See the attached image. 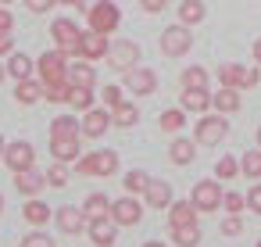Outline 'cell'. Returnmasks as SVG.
Returning <instances> with one entry per match:
<instances>
[{"label": "cell", "instance_id": "cell-1", "mask_svg": "<svg viewBox=\"0 0 261 247\" xmlns=\"http://www.w3.org/2000/svg\"><path fill=\"white\" fill-rule=\"evenodd\" d=\"M68 65H72V58H68V54H61V51L54 47V51H47V54H40V58H36V76H40V83H43V86L68 83Z\"/></svg>", "mask_w": 261, "mask_h": 247}, {"label": "cell", "instance_id": "cell-2", "mask_svg": "<svg viewBox=\"0 0 261 247\" xmlns=\"http://www.w3.org/2000/svg\"><path fill=\"white\" fill-rule=\"evenodd\" d=\"M75 176H115L118 172V154L115 151H90V154H79L72 161Z\"/></svg>", "mask_w": 261, "mask_h": 247}, {"label": "cell", "instance_id": "cell-3", "mask_svg": "<svg viewBox=\"0 0 261 247\" xmlns=\"http://www.w3.org/2000/svg\"><path fill=\"white\" fill-rule=\"evenodd\" d=\"M86 22H90L93 33L111 36V33L122 26V11H118V4H111V0H97V4L86 8Z\"/></svg>", "mask_w": 261, "mask_h": 247}, {"label": "cell", "instance_id": "cell-4", "mask_svg": "<svg viewBox=\"0 0 261 247\" xmlns=\"http://www.w3.org/2000/svg\"><path fill=\"white\" fill-rule=\"evenodd\" d=\"M229 115H200L197 118V126H193V140L200 143V147H215V143H222L225 140V133H229V122H225Z\"/></svg>", "mask_w": 261, "mask_h": 247}, {"label": "cell", "instance_id": "cell-5", "mask_svg": "<svg viewBox=\"0 0 261 247\" xmlns=\"http://www.w3.org/2000/svg\"><path fill=\"white\" fill-rule=\"evenodd\" d=\"M50 36H54V47L68 58H79V43H83V29L72 22V18H58L50 26Z\"/></svg>", "mask_w": 261, "mask_h": 247}, {"label": "cell", "instance_id": "cell-6", "mask_svg": "<svg viewBox=\"0 0 261 247\" xmlns=\"http://www.w3.org/2000/svg\"><path fill=\"white\" fill-rule=\"evenodd\" d=\"M218 83H222V86H232V90H254V86L261 83V76H257V68L225 61V65H218Z\"/></svg>", "mask_w": 261, "mask_h": 247}, {"label": "cell", "instance_id": "cell-7", "mask_svg": "<svg viewBox=\"0 0 261 247\" xmlns=\"http://www.w3.org/2000/svg\"><path fill=\"white\" fill-rule=\"evenodd\" d=\"M158 47H161V54L165 58H182L190 47H193V36H190V26H168L165 33H161V40H158Z\"/></svg>", "mask_w": 261, "mask_h": 247}, {"label": "cell", "instance_id": "cell-8", "mask_svg": "<svg viewBox=\"0 0 261 247\" xmlns=\"http://www.w3.org/2000/svg\"><path fill=\"white\" fill-rule=\"evenodd\" d=\"M222 183L218 179H200V183H193V193H190V201H193V208L197 211H218L222 208Z\"/></svg>", "mask_w": 261, "mask_h": 247}, {"label": "cell", "instance_id": "cell-9", "mask_svg": "<svg viewBox=\"0 0 261 247\" xmlns=\"http://www.w3.org/2000/svg\"><path fill=\"white\" fill-rule=\"evenodd\" d=\"M108 61H111L115 72L136 68V65H140V43H133V40H115V43L108 47Z\"/></svg>", "mask_w": 261, "mask_h": 247}, {"label": "cell", "instance_id": "cell-10", "mask_svg": "<svg viewBox=\"0 0 261 247\" xmlns=\"http://www.w3.org/2000/svg\"><path fill=\"white\" fill-rule=\"evenodd\" d=\"M4 165H8L11 172H29V168L36 165V151H33V143H29V140H15V143H8V147H4Z\"/></svg>", "mask_w": 261, "mask_h": 247}, {"label": "cell", "instance_id": "cell-11", "mask_svg": "<svg viewBox=\"0 0 261 247\" xmlns=\"http://www.w3.org/2000/svg\"><path fill=\"white\" fill-rule=\"evenodd\" d=\"M122 76H125V90H129V93L150 97V93L158 90V76H154L150 68H143V65H136V68H129V72H122Z\"/></svg>", "mask_w": 261, "mask_h": 247}, {"label": "cell", "instance_id": "cell-12", "mask_svg": "<svg viewBox=\"0 0 261 247\" xmlns=\"http://www.w3.org/2000/svg\"><path fill=\"white\" fill-rule=\"evenodd\" d=\"M86 233H90V240H93V247H115V240H118V222L108 215V218H90L86 222Z\"/></svg>", "mask_w": 261, "mask_h": 247}, {"label": "cell", "instance_id": "cell-13", "mask_svg": "<svg viewBox=\"0 0 261 247\" xmlns=\"http://www.w3.org/2000/svg\"><path fill=\"white\" fill-rule=\"evenodd\" d=\"M111 218H115L118 226H136V222L143 218V208H140V201H136L133 193H125V197L111 201Z\"/></svg>", "mask_w": 261, "mask_h": 247}, {"label": "cell", "instance_id": "cell-14", "mask_svg": "<svg viewBox=\"0 0 261 247\" xmlns=\"http://www.w3.org/2000/svg\"><path fill=\"white\" fill-rule=\"evenodd\" d=\"M79 126H83V136H90V140L104 136L108 126H111V108H90V111H83Z\"/></svg>", "mask_w": 261, "mask_h": 247}, {"label": "cell", "instance_id": "cell-15", "mask_svg": "<svg viewBox=\"0 0 261 247\" xmlns=\"http://www.w3.org/2000/svg\"><path fill=\"white\" fill-rule=\"evenodd\" d=\"M54 222H58V229H61L65 236H75V233H83V226H86V215H83V208L61 204V208L54 211Z\"/></svg>", "mask_w": 261, "mask_h": 247}, {"label": "cell", "instance_id": "cell-16", "mask_svg": "<svg viewBox=\"0 0 261 247\" xmlns=\"http://www.w3.org/2000/svg\"><path fill=\"white\" fill-rule=\"evenodd\" d=\"M108 36L104 33H93V29H86L83 33V43H79V58H86V61H100V58H108Z\"/></svg>", "mask_w": 261, "mask_h": 247}, {"label": "cell", "instance_id": "cell-17", "mask_svg": "<svg viewBox=\"0 0 261 247\" xmlns=\"http://www.w3.org/2000/svg\"><path fill=\"white\" fill-rule=\"evenodd\" d=\"M143 201H147V208H168V204H172V186H168V179H147Z\"/></svg>", "mask_w": 261, "mask_h": 247}, {"label": "cell", "instance_id": "cell-18", "mask_svg": "<svg viewBox=\"0 0 261 247\" xmlns=\"http://www.w3.org/2000/svg\"><path fill=\"white\" fill-rule=\"evenodd\" d=\"M43 186H47V176H43V172H36V168H29V172H15V190H18L22 197H36Z\"/></svg>", "mask_w": 261, "mask_h": 247}, {"label": "cell", "instance_id": "cell-19", "mask_svg": "<svg viewBox=\"0 0 261 247\" xmlns=\"http://www.w3.org/2000/svg\"><path fill=\"white\" fill-rule=\"evenodd\" d=\"M68 83L72 86H97V68L86 61V58H75L68 65Z\"/></svg>", "mask_w": 261, "mask_h": 247}, {"label": "cell", "instance_id": "cell-20", "mask_svg": "<svg viewBox=\"0 0 261 247\" xmlns=\"http://www.w3.org/2000/svg\"><path fill=\"white\" fill-rule=\"evenodd\" d=\"M211 108H215L218 115H236V111H240V90L222 86L218 93H211Z\"/></svg>", "mask_w": 261, "mask_h": 247}, {"label": "cell", "instance_id": "cell-21", "mask_svg": "<svg viewBox=\"0 0 261 247\" xmlns=\"http://www.w3.org/2000/svg\"><path fill=\"white\" fill-rule=\"evenodd\" d=\"M168 158H172V165H190V161L197 158V140L175 136V140L168 143Z\"/></svg>", "mask_w": 261, "mask_h": 247}, {"label": "cell", "instance_id": "cell-22", "mask_svg": "<svg viewBox=\"0 0 261 247\" xmlns=\"http://www.w3.org/2000/svg\"><path fill=\"white\" fill-rule=\"evenodd\" d=\"M33 72H36V61L29 54H18V51L8 54V76L11 79H33Z\"/></svg>", "mask_w": 261, "mask_h": 247}, {"label": "cell", "instance_id": "cell-23", "mask_svg": "<svg viewBox=\"0 0 261 247\" xmlns=\"http://www.w3.org/2000/svg\"><path fill=\"white\" fill-rule=\"evenodd\" d=\"M50 154H54V161L72 165V161L79 158V136H61V140H50Z\"/></svg>", "mask_w": 261, "mask_h": 247}, {"label": "cell", "instance_id": "cell-24", "mask_svg": "<svg viewBox=\"0 0 261 247\" xmlns=\"http://www.w3.org/2000/svg\"><path fill=\"white\" fill-rule=\"evenodd\" d=\"M190 222H197L193 201H172V204H168V229H172V226H190Z\"/></svg>", "mask_w": 261, "mask_h": 247}, {"label": "cell", "instance_id": "cell-25", "mask_svg": "<svg viewBox=\"0 0 261 247\" xmlns=\"http://www.w3.org/2000/svg\"><path fill=\"white\" fill-rule=\"evenodd\" d=\"M179 108H182V111H197V115H204V111L211 108V93H207V90H182Z\"/></svg>", "mask_w": 261, "mask_h": 247}, {"label": "cell", "instance_id": "cell-26", "mask_svg": "<svg viewBox=\"0 0 261 247\" xmlns=\"http://www.w3.org/2000/svg\"><path fill=\"white\" fill-rule=\"evenodd\" d=\"M22 215H25V222H29V226H43V222H50V218H54L50 204H43L40 197H29V201H25V208H22Z\"/></svg>", "mask_w": 261, "mask_h": 247}, {"label": "cell", "instance_id": "cell-27", "mask_svg": "<svg viewBox=\"0 0 261 247\" xmlns=\"http://www.w3.org/2000/svg\"><path fill=\"white\" fill-rule=\"evenodd\" d=\"M204 18H207L204 0H182V4H179V22L182 26H200Z\"/></svg>", "mask_w": 261, "mask_h": 247}, {"label": "cell", "instance_id": "cell-28", "mask_svg": "<svg viewBox=\"0 0 261 247\" xmlns=\"http://www.w3.org/2000/svg\"><path fill=\"white\" fill-rule=\"evenodd\" d=\"M15 101L18 104H36V101H43V83H33V79H18V86H15Z\"/></svg>", "mask_w": 261, "mask_h": 247}, {"label": "cell", "instance_id": "cell-29", "mask_svg": "<svg viewBox=\"0 0 261 247\" xmlns=\"http://www.w3.org/2000/svg\"><path fill=\"white\" fill-rule=\"evenodd\" d=\"M83 215H86V222H90V218H108V215H111V201H108L104 193H90V197L83 201Z\"/></svg>", "mask_w": 261, "mask_h": 247}, {"label": "cell", "instance_id": "cell-30", "mask_svg": "<svg viewBox=\"0 0 261 247\" xmlns=\"http://www.w3.org/2000/svg\"><path fill=\"white\" fill-rule=\"evenodd\" d=\"M136 118H140V108H136V104H129V101H122L118 108H111V126H118V129L136 126Z\"/></svg>", "mask_w": 261, "mask_h": 247}, {"label": "cell", "instance_id": "cell-31", "mask_svg": "<svg viewBox=\"0 0 261 247\" xmlns=\"http://www.w3.org/2000/svg\"><path fill=\"white\" fill-rule=\"evenodd\" d=\"M61 136H83L79 118H72V115H58L54 126H50V140H61Z\"/></svg>", "mask_w": 261, "mask_h": 247}, {"label": "cell", "instance_id": "cell-32", "mask_svg": "<svg viewBox=\"0 0 261 247\" xmlns=\"http://www.w3.org/2000/svg\"><path fill=\"white\" fill-rule=\"evenodd\" d=\"M172 240H175V247H197V243H200L197 222H190V226H172Z\"/></svg>", "mask_w": 261, "mask_h": 247}, {"label": "cell", "instance_id": "cell-33", "mask_svg": "<svg viewBox=\"0 0 261 247\" xmlns=\"http://www.w3.org/2000/svg\"><path fill=\"white\" fill-rule=\"evenodd\" d=\"M182 90H207V68L190 65V68L182 72Z\"/></svg>", "mask_w": 261, "mask_h": 247}, {"label": "cell", "instance_id": "cell-34", "mask_svg": "<svg viewBox=\"0 0 261 247\" xmlns=\"http://www.w3.org/2000/svg\"><path fill=\"white\" fill-rule=\"evenodd\" d=\"M158 122H161V129H165V133H172V136H175V133L186 126V111H182V108H168V111H161V118H158Z\"/></svg>", "mask_w": 261, "mask_h": 247}, {"label": "cell", "instance_id": "cell-35", "mask_svg": "<svg viewBox=\"0 0 261 247\" xmlns=\"http://www.w3.org/2000/svg\"><path fill=\"white\" fill-rule=\"evenodd\" d=\"M240 172L247 179H261V147H254V151H247L240 158Z\"/></svg>", "mask_w": 261, "mask_h": 247}, {"label": "cell", "instance_id": "cell-36", "mask_svg": "<svg viewBox=\"0 0 261 247\" xmlns=\"http://www.w3.org/2000/svg\"><path fill=\"white\" fill-rule=\"evenodd\" d=\"M68 104H72L75 111H90V108H93V86H72Z\"/></svg>", "mask_w": 261, "mask_h": 247}, {"label": "cell", "instance_id": "cell-37", "mask_svg": "<svg viewBox=\"0 0 261 247\" xmlns=\"http://www.w3.org/2000/svg\"><path fill=\"white\" fill-rule=\"evenodd\" d=\"M68 93H72V83H54V86H43V101H50V104H68Z\"/></svg>", "mask_w": 261, "mask_h": 247}, {"label": "cell", "instance_id": "cell-38", "mask_svg": "<svg viewBox=\"0 0 261 247\" xmlns=\"http://www.w3.org/2000/svg\"><path fill=\"white\" fill-rule=\"evenodd\" d=\"M47 186H54V190L68 186V168H65V161H54V165L47 168Z\"/></svg>", "mask_w": 261, "mask_h": 247}, {"label": "cell", "instance_id": "cell-39", "mask_svg": "<svg viewBox=\"0 0 261 247\" xmlns=\"http://www.w3.org/2000/svg\"><path fill=\"white\" fill-rule=\"evenodd\" d=\"M147 179H150L147 172H140V168H129V172H125V179H122V183H125V193H143Z\"/></svg>", "mask_w": 261, "mask_h": 247}, {"label": "cell", "instance_id": "cell-40", "mask_svg": "<svg viewBox=\"0 0 261 247\" xmlns=\"http://www.w3.org/2000/svg\"><path fill=\"white\" fill-rule=\"evenodd\" d=\"M236 172H240V161L236 158H229V154L218 158V165H215V176L218 179H236Z\"/></svg>", "mask_w": 261, "mask_h": 247}, {"label": "cell", "instance_id": "cell-41", "mask_svg": "<svg viewBox=\"0 0 261 247\" xmlns=\"http://www.w3.org/2000/svg\"><path fill=\"white\" fill-rule=\"evenodd\" d=\"M243 204H247V197H243V193H232V190H225V193H222V208H225V215H240V211H243Z\"/></svg>", "mask_w": 261, "mask_h": 247}, {"label": "cell", "instance_id": "cell-42", "mask_svg": "<svg viewBox=\"0 0 261 247\" xmlns=\"http://www.w3.org/2000/svg\"><path fill=\"white\" fill-rule=\"evenodd\" d=\"M18 247H54V236H47L43 229H33V233H25L22 236V243Z\"/></svg>", "mask_w": 261, "mask_h": 247}, {"label": "cell", "instance_id": "cell-43", "mask_svg": "<svg viewBox=\"0 0 261 247\" xmlns=\"http://www.w3.org/2000/svg\"><path fill=\"white\" fill-rule=\"evenodd\" d=\"M100 101H104V108H118V104L125 101V97H122V86H111V83H108V86L100 90Z\"/></svg>", "mask_w": 261, "mask_h": 247}, {"label": "cell", "instance_id": "cell-44", "mask_svg": "<svg viewBox=\"0 0 261 247\" xmlns=\"http://www.w3.org/2000/svg\"><path fill=\"white\" fill-rule=\"evenodd\" d=\"M222 233H225V236H240V233H243V222H240V215H225V222H222Z\"/></svg>", "mask_w": 261, "mask_h": 247}, {"label": "cell", "instance_id": "cell-45", "mask_svg": "<svg viewBox=\"0 0 261 247\" xmlns=\"http://www.w3.org/2000/svg\"><path fill=\"white\" fill-rule=\"evenodd\" d=\"M247 208H250L254 215H261V183H254V186L247 190Z\"/></svg>", "mask_w": 261, "mask_h": 247}, {"label": "cell", "instance_id": "cell-46", "mask_svg": "<svg viewBox=\"0 0 261 247\" xmlns=\"http://www.w3.org/2000/svg\"><path fill=\"white\" fill-rule=\"evenodd\" d=\"M25 8H29L33 15H43V11H50V8H54V0H25Z\"/></svg>", "mask_w": 261, "mask_h": 247}, {"label": "cell", "instance_id": "cell-47", "mask_svg": "<svg viewBox=\"0 0 261 247\" xmlns=\"http://www.w3.org/2000/svg\"><path fill=\"white\" fill-rule=\"evenodd\" d=\"M140 8H143L147 15H158V11H165V8H168V0H140Z\"/></svg>", "mask_w": 261, "mask_h": 247}, {"label": "cell", "instance_id": "cell-48", "mask_svg": "<svg viewBox=\"0 0 261 247\" xmlns=\"http://www.w3.org/2000/svg\"><path fill=\"white\" fill-rule=\"evenodd\" d=\"M11 26H15V18H11V11L0 4V33H11Z\"/></svg>", "mask_w": 261, "mask_h": 247}, {"label": "cell", "instance_id": "cell-49", "mask_svg": "<svg viewBox=\"0 0 261 247\" xmlns=\"http://www.w3.org/2000/svg\"><path fill=\"white\" fill-rule=\"evenodd\" d=\"M15 51V40H11V33H0V58H8Z\"/></svg>", "mask_w": 261, "mask_h": 247}, {"label": "cell", "instance_id": "cell-50", "mask_svg": "<svg viewBox=\"0 0 261 247\" xmlns=\"http://www.w3.org/2000/svg\"><path fill=\"white\" fill-rule=\"evenodd\" d=\"M254 61H257V65H261V36H257V40H254Z\"/></svg>", "mask_w": 261, "mask_h": 247}, {"label": "cell", "instance_id": "cell-51", "mask_svg": "<svg viewBox=\"0 0 261 247\" xmlns=\"http://www.w3.org/2000/svg\"><path fill=\"white\" fill-rule=\"evenodd\" d=\"M4 147H8V140H4V136H0V161H4Z\"/></svg>", "mask_w": 261, "mask_h": 247}, {"label": "cell", "instance_id": "cell-52", "mask_svg": "<svg viewBox=\"0 0 261 247\" xmlns=\"http://www.w3.org/2000/svg\"><path fill=\"white\" fill-rule=\"evenodd\" d=\"M143 247H165V243H161V240H147Z\"/></svg>", "mask_w": 261, "mask_h": 247}, {"label": "cell", "instance_id": "cell-53", "mask_svg": "<svg viewBox=\"0 0 261 247\" xmlns=\"http://www.w3.org/2000/svg\"><path fill=\"white\" fill-rule=\"evenodd\" d=\"M90 4V0H72V8H86Z\"/></svg>", "mask_w": 261, "mask_h": 247}, {"label": "cell", "instance_id": "cell-54", "mask_svg": "<svg viewBox=\"0 0 261 247\" xmlns=\"http://www.w3.org/2000/svg\"><path fill=\"white\" fill-rule=\"evenodd\" d=\"M4 76H8V65H0V83H4Z\"/></svg>", "mask_w": 261, "mask_h": 247}, {"label": "cell", "instance_id": "cell-55", "mask_svg": "<svg viewBox=\"0 0 261 247\" xmlns=\"http://www.w3.org/2000/svg\"><path fill=\"white\" fill-rule=\"evenodd\" d=\"M254 147H261V129H257V143H254Z\"/></svg>", "mask_w": 261, "mask_h": 247}, {"label": "cell", "instance_id": "cell-56", "mask_svg": "<svg viewBox=\"0 0 261 247\" xmlns=\"http://www.w3.org/2000/svg\"><path fill=\"white\" fill-rule=\"evenodd\" d=\"M0 4H4V8H8V4H15V0H0Z\"/></svg>", "mask_w": 261, "mask_h": 247}, {"label": "cell", "instance_id": "cell-57", "mask_svg": "<svg viewBox=\"0 0 261 247\" xmlns=\"http://www.w3.org/2000/svg\"><path fill=\"white\" fill-rule=\"evenodd\" d=\"M54 4H72V0H54Z\"/></svg>", "mask_w": 261, "mask_h": 247}, {"label": "cell", "instance_id": "cell-58", "mask_svg": "<svg viewBox=\"0 0 261 247\" xmlns=\"http://www.w3.org/2000/svg\"><path fill=\"white\" fill-rule=\"evenodd\" d=\"M0 208H4V197H0Z\"/></svg>", "mask_w": 261, "mask_h": 247}, {"label": "cell", "instance_id": "cell-59", "mask_svg": "<svg viewBox=\"0 0 261 247\" xmlns=\"http://www.w3.org/2000/svg\"><path fill=\"white\" fill-rule=\"evenodd\" d=\"M257 247H261V240H257Z\"/></svg>", "mask_w": 261, "mask_h": 247}]
</instances>
